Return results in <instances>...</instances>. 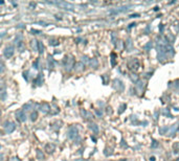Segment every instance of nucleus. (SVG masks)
<instances>
[{"instance_id":"33","label":"nucleus","mask_w":179,"mask_h":161,"mask_svg":"<svg viewBox=\"0 0 179 161\" xmlns=\"http://www.w3.org/2000/svg\"><path fill=\"white\" fill-rule=\"evenodd\" d=\"M5 91V85L3 83H0V93H4Z\"/></svg>"},{"instance_id":"9","label":"nucleus","mask_w":179,"mask_h":161,"mask_svg":"<svg viewBox=\"0 0 179 161\" xmlns=\"http://www.w3.org/2000/svg\"><path fill=\"white\" fill-rule=\"evenodd\" d=\"M62 124H63V122L61 121V120H55V121H53L50 123V129L54 130V131H58L61 129Z\"/></svg>"},{"instance_id":"24","label":"nucleus","mask_w":179,"mask_h":161,"mask_svg":"<svg viewBox=\"0 0 179 161\" xmlns=\"http://www.w3.org/2000/svg\"><path fill=\"white\" fill-rule=\"evenodd\" d=\"M59 40L58 39H50L49 40V45H52V46H57L59 45Z\"/></svg>"},{"instance_id":"51","label":"nucleus","mask_w":179,"mask_h":161,"mask_svg":"<svg viewBox=\"0 0 179 161\" xmlns=\"http://www.w3.org/2000/svg\"><path fill=\"white\" fill-rule=\"evenodd\" d=\"M0 150H1V145H0Z\"/></svg>"},{"instance_id":"18","label":"nucleus","mask_w":179,"mask_h":161,"mask_svg":"<svg viewBox=\"0 0 179 161\" xmlns=\"http://www.w3.org/2000/svg\"><path fill=\"white\" fill-rule=\"evenodd\" d=\"M59 112H60V109H59L56 105H52V106H50V112H49V113L52 114V115H56V114L59 113Z\"/></svg>"},{"instance_id":"49","label":"nucleus","mask_w":179,"mask_h":161,"mask_svg":"<svg viewBox=\"0 0 179 161\" xmlns=\"http://www.w3.org/2000/svg\"><path fill=\"white\" fill-rule=\"evenodd\" d=\"M155 159H156L155 157H151V158H150V161H155Z\"/></svg>"},{"instance_id":"41","label":"nucleus","mask_w":179,"mask_h":161,"mask_svg":"<svg viewBox=\"0 0 179 161\" xmlns=\"http://www.w3.org/2000/svg\"><path fill=\"white\" fill-rule=\"evenodd\" d=\"M4 71V68H3V64H0V73H2Z\"/></svg>"},{"instance_id":"13","label":"nucleus","mask_w":179,"mask_h":161,"mask_svg":"<svg viewBox=\"0 0 179 161\" xmlns=\"http://www.w3.org/2000/svg\"><path fill=\"white\" fill-rule=\"evenodd\" d=\"M56 150V145L54 143H47L45 145V151H46L47 153H54V151Z\"/></svg>"},{"instance_id":"15","label":"nucleus","mask_w":179,"mask_h":161,"mask_svg":"<svg viewBox=\"0 0 179 161\" xmlns=\"http://www.w3.org/2000/svg\"><path fill=\"white\" fill-rule=\"evenodd\" d=\"M88 65H89L91 68H98V66H99V62H98V60H96V59H90Z\"/></svg>"},{"instance_id":"47","label":"nucleus","mask_w":179,"mask_h":161,"mask_svg":"<svg viewBox=\"0 0 179 161\" xmlns=\"http://www.w3.org/2000/svg\"><path fill=\"white\" fill-rule=\"evenodd\" d=\"M135 25V23H131V24H129V28H131V27H133Z\"/></svg>"},{"instance_id":"12","label":"nucleus","mask_w":179,"mask_h":161,"mask_svg":"<svg viewBox=\"0 0 179 161\" xmlns=\"http://www.w3.org/2000/svg\"><path fill=\"white\" fill-rule=\"evenodd\" d=\"M178 128H179V123H175V124H173L172 127H171L170 129H169V132H168V134H169V135H172V136H173V135H174V134H175V133L177 132Z\"/></svg>"},{"instance_id":"29","label":"nucleus","mask_w":179,"mask_h":161,"mask_svg":"<svg viewBox=\"0 0 179 161\" xmlns=\"http://www.w3.org/2000/svg\"><path fill=\"white\" fill-rule=\"evenodd\" d=\"M37 117H38V113L36 111H34L32 114H30V120H32V121H36V120H37Z\"/></svg>"},{"instance_id":"43","label":"nucleus","mask_w":179,"mask_h":161,"mask_svg":"<svg viewBox=\"0 0 179 161\" xmlns=\"http://www.w3.org/2000/svg\"><path fill=\"white\" fill-rule=\"evenodd\" d=\"M95 112H96V114H98V116H102V111H100V110H95Z\"/></svg>"},{"instance_id":"37","label":"nucleus","mask_w":179,"mask_h":161,"mask_svg":"<svg viewBox=\"0 0 179 161\" xmlns=\"http://www.w3.org/2000/svg\"><path fill=\"white\" fill-rule=\"evenodd\" d=\"M157 147H158V142L156 141V140H153V143H152V149L157 148Z\"/></svg>"},{"instance_id":"4","label":"nucleus","mask_w":179,"mask_h":161,"mask_svg":"<svg viewBox=\"0 0 179 161\" xmlns=\"http://www.w3.org/2000/svg\"><path fill=\"white\" fill-rule=\"evenodd\" d=\"M79 137V131L76 129V127L72 125V127H70L67 131V138L68 139H75Z\"/></svg>"},{"instance_id":"44","label":"nucleus","mask_w":179,"mask_h":161,"mask_svg":"<svg viewBox=\"0 0 179 161\" xmlns=\"http://www.w3.org/2000/svg\"><path fill=\"white\" fill-rule=\"evenodd\" d=\"M32 33H33V34L35 33V35H38V34H40V32H39V31H36V29H32Z\"/></svg>"},{"instance_id":"40","label":"nucleus","mask_w":179,"mask_h":161,"mask_svg":"<svg viewBox=\"0 0 179 161\" xmlns=\"http://www.w3.org/2000/svg\"><path fill=\"white\" fill-rule=\"evenodd\" d=\"M136 17H139V14H133V15H130V18H136Z\"/></svg>"},{"instance_id":"28","label":"nucleus","mask_w":179,"mask_h":161,"mask_svg":"<svg viewBox=\"0 0 179 161\" xmlns=\"http://www.w3.org/2000/svg\"><path fill=\"white\" fill-rule=\"evenodd\" d=\"M32 47H33V49L35 50V51H37L38 50V41L37 40H33L32 41Z\"/></svg>"},{"instance_id":"50","label":"nucleus","mask_w":179,"mask_h":161,"mask_svg":"<svg viewBox=\"0 0 179 161\" xmlns=\"http://www.w3.org/2000/svg\"><path fill=\"white\" fill-rule=\"evenodd\" d=\"M0 115H1V110H0Z\"/></svg>"},{"instance_id":"46","label":"nucleus","mask_w":179,"mask_h":161,"mask_svg":"<svg viewBox=\"0 0 179 161\" xmlns=\"http://www.w3.org/2000/svg\"><path fill=\"white\" fill-rule=\"evenodd\" d=\"M154 116H155V117H154V118H155V119H156V120H157V118H158V117H157V116H158V111H156V113H155V114H154Z\"/></svg>"},{"instance_id":"36","label":"nucleus","mask_w":179,"mask_h":161,"mask_svg":"<svg viewBox=\"0 0 179 161\" xmlns=\"http://www.w3.org/2000/svg\"><path fill=\"white\" fill-rule=\"evenodd\" d=\"M112 42L114 44H116V35L115 33H112Z\"/></svg>"},{"instance_id":"20","label":"nucleus","mask_w":179,"mask_h":161,"mask_svg":"<svg viewBox=\"0 0 179 161\" xmlns=\"http://www.w3.org/2000/svg\"><path fill=\"white\" fill-rule=\"evenodd\" d=\"M36 155H37V159L38 160H43L44 159V154H43V152L41 150H37Z\"/></svg>"},{"instance_id":"45","label":"nucleus","mask_w":179,"mask_h":161,"mask_svg":"<svg viewBox=\"0 0 179 161\" xmlns=\"http://www.w3.org/2000/svg\"><path fill=\"white\" fill-rule=\"evenodd\" d=\"M165 28V26H162V24H160V26H159V29H160V33H162V29Z\"/></svg>"},{"instance_id":"7","label":"nucleus","mask_w":179,"mask_h":161,"mask_svg":"<svg viewBox=\"0 0 179 161\" xmlns=\"http://www.w3.org/2000/svg\"><path fill=\"white\" fill-rule=\"evenodd\" d=\"M16 118H17L18 121L24 122L25 120H26V114H25V112L23 110H19V111L16 112Z\"/></svg>"},{"instance_id":"5","label":"nucleus","mask_w":179,"mask_h":161,"mask_svg":"<svg viewBox=\"0 0 179 161\" xmlns=\"http://www.w3.org/2000/svg\"><path fill=\"white\" fill-rule=\"evenodd\" d=\"M3 128H4V132H5L6 134H11L12 132L15 131V129H16V124H15L14 122H12V121H6L5 123H4Z\"/></svg>"},{"instance_id":"26","label":"nucleus","mask_w":179,"mask_h":161,"mask_svg":"<svg viewBox=\"0 0 179 161\" xmlns=\"http://www.w3.org/2000/svg\"><path fill=\"white\" fill-rule=\"evenodd\" d=\"M38 51L40 53H43L44 52V45L42 42H38Z\"/></svg>"},{"instance_id":"22","label":"nucleus","mask_w":179,"mask_h":161,"mask_svg":"<svg viewBox=\"0 0 179 161\" xmlns=\"http://www.w3.org/2000/svg\"><path fill=\"white\" fill-rule=\"evenodd\" d=\"M111 65H112L113 67L116 65V54H115L114 52L111 53Z\"/></svg>"},{"instance_id":"16","label":"nucleus","mask_w":179,"mask_h":161,"mask_svg":"<svg viewBox=\"0 0 179 161\" xmlns=\"http://www.w3.org/2000/svg\"><path fill=\"white\" fill-rule=\"evenodd\" d=\"M144 88H145V84L141 82V80H138L136 83V90L137 92H142L144 91Z\"/></svg>"},{"instance_id":"6","label":"nucleus","mask_w":179,"mask_h":161,"mask_svg":"<svg viewBox=\"0 0 179 161\" xmlns=\"http://www.w3.org/2000/svg\"><path fill=\"white\" fill-rule=\"evenodd\" d=\"M14 52H15V48H14V46H12V45L6 46L5 48H4V51H3L4 57H5V58H11V57H13Z\"/></svg>"},{"instance_id":"11","label":"nucleus","mask_w":179,"mask_h":161,"mask_svg":"<svg viewBox=\"0 0 179 161\" xmlns=\"http://www.w3.org/2000/svg\"><path fill=\"white\" fill-rule=\"evenodd\" d=\"M81 114H82V116H83V118H85V119H87V120H89V119H92V118H93V115L91 114L90 112L86 111V110H83V109H82V110H81Z\"/></svg>"},{"instance_id":"2","label":"nucleus","mask_w":179,"mask_h":161,"mask_svg":"<svg viewBox=\"0 0 179 161\" xmlns=\"http://www.w3.org/2000/svg\"><path fill=\"white\" fill-rule=\"evenodd\" d=\"M63 64H64L65 69L67 70V71H70L74 66V60L72 57H65L63 60Z\"/></svg>"},{"instance_id":"17","label":"nucleus","mask_w":179,"mask_h":161,"mask_svg":"<svg viewBox=\"0 0 179 161\" xmlns=\"http://www.w3.org/2000/svg\"><path fill=\"white\" fill-rule=\"evenodd\" d=\"M133 48H134V45H133L132 40H131V39H128L127 42H126V49L128 50V51H131Z\"/></svg>"},{"instance_id":"34","label":"nucleus","mask_w":179,"mask_h":161,"mask_svg":"<svg viewBox=\"0 0 179 161\" xmlns=\"http://www.w3.org/2000/svg\"><path fill=\"white\" fill-rule=\"evenodd\" d=\"M126 107H127V106H126V104H122V105L120 106V107H119V113L120 114V113H122V112H124V111H125V109H126Z\"/></svg>"},{"instance_id":"14","label":"nucleus","mask_w":179,"mask_h":161,"mask_svg":"<svg viewBox=\"0 0 179 161\" xmlns=\"http://www.w3.org/2000/svg\"><path fill=\"white\" fill-rule=\"evenodd\" d=\"M84 67H85V65L82 63V62L75 63V64H74V66H73V68L75 69V71H83V70H84Z\"/></svg>"},{"instance_id":"35","label":"nucleus","mask_w":179,"mask_h":161,"mask_svg":"<svg viewBox=\"0 0 179 161\" xmlns=\"http://www.w3.org/2000/svg\"><path fill=\"white\" fill-rule=\"evenodd\" d=\"M33 66H34L35 69H38V68H39V60H36V61L34 62V64H33Z\"/></svg>"},{"instance_id":"38","label":"nucleus","mask_w":179,"mask_h":161,"mask_svg":"<svg viewBox=\"0 0 179 161\" xmlns=\"http://www.w3.org/2000/svg\"><path fill=\"white\" fill-rule=\"evenodd\" d=\"M9 161H20V159L18 157H12L11 159H9Z\"/></svg>"},{"instance_id":"10","label":"nucleus","mask_w":179,"mask_h":161,"mask_svg":"<svg viewBox=\"0 0 179 161\" xmlns=\"http://www.w3.org/2000/svg\"><path fill=\"white\" fill-rule=\"evenodd\" d=\"M43 82H44L43 74H42V73H39V74L37 75V78L34 80V85H35V86H42Z\"/></svg>"},{"instance_id":"27","label":"nucleus","mask_w":179,"mask_h":161,"mask_svg":"<svg viewBox=\"0 0 179 161\" xmlns=\"http://www.w3.org/2000/svg\"><path fill=\"white\" fill-rule=\"evenodd\" d=\"M169 129H170V127H163V128H160V129H159V133H160L161 135H163V134H168Z\"/></svg>"},{"instance_id":"21","label":"nucleus","mask_w":179,"mask_h":161,"mask_svg":"<svg viewBox=\"0 0 179 161\" xmlns=\"http://www.w3.org/2000/svg\"><path fill=\"white\" fill-rule=\"evenodd\" d=\"M89 128H90V130H92V132H93V133H95V134H98V133H99V127H98V124L92 123V124H90V125H89Z\"/></svg>"},{"instance_id":"48","label":"nucleus","mask_w":179,"mask_h":161,"mask_svg":"<svg viewBox=\"0 0 179 161\" xmlns=\"http://www.w3.org/2000/svg\"><path fill=\"white\" fill-rule=\"evenodd\" d=\"M121 142H122V143H121V144H122V147H125V148H127V144L125 143V141H124V140H122V141H121Z\"/></svg>"},{"instance_id":"3","label":"nucleus","mask_w":179,"mask_h":161,"mask_svg":"<svg viewBox=\"0 0 179 161\" xmlns=\"http://www.w3.org/2000/svg\"><path fill=\"white\" fill-rule=\"evenodd\" d=\"M112 87H113V89L116 90L117 92H122V91L125 90V85H124V83H122L121 80H119V79L113 80V84H112Z\"/></svg>"},{"instance_id":"42","label":"nucleus","mask_w":179,"mask_h":161,"mask_svg":"<svg viewBox=\"0 0 179 161\" xmlns=\"http://www.w3.org/2000/svg\"><path fill=\"white\" fill-rule=\"evenodd\" d=\"M151 75H152L151 72H150V73H146V74H145V78H146V79H150V78H151Z\"/></svg>"},{"instance_id":"19","label":"nucleus","mask_w":179,"mask_h":161,"mask_svg":"<svg viewBox=\"0 0 179 161\" xmlns=\"http://www.w3.org/2000/svg\"><path fill=\"white\" fill-rule=\"evenodd\" d=\"M16 45H17V48H18V50H19L20 52H23L24 50H25V44L23 43V41L18 42Z\"/></svg>"},{"instance_id":"39","label":"nucleus","mask_w":179,"mask_h":161,"mask_svg":"<svg viewBox=\"0 0 179 161\" xmlns=\"http://www.w3.org/2000/svg\"><path fill=\"white\" fill-rule=\"evenodd\" d=\"M174 148H175L176 152H179V143H176L175 145H174Z\"/></svg>"},{"instance_id":"1","label":"nucleus","mask_w":179,"mask_h":161,"mask_svg":"<svg viewBox=\"0 0 179 161\" xmlns=\"http://www.w3.org/2000/svg\"><path fill=\"white\" fill-rule=\"evenodd\" d=\"M128 66H129V69L133 72H136L138 71V69L140 67V63L138 61V59L136 58H133L132 60H130L129 63H128Z\"/></svg>"},{"instance_id":"30","label":"nucleus","mask_w":179,"mask_h":161,"mask_svg":"<svg viewBox=\"0 0 179 161\" xmlns=\"http://www.w3.org/2000/svg\"><path fill=\"white\" fill-rule=\"evenodd\" d=\"M162 114H163V116L172 117V115H171V113H170V110H169V109H163V111H162Z\"/></svg>"},{"instance_id":"23","label":"nucleus","mask_w":179,"mask_h":161,"mask_svg":"<svg viewBox=\"0 0 179 161\" xmlns=\"http://www.w3.org/2000/svg\"><path fill=\"white\" fill-rule=\"evenodd\" d=\"M34 107V104L33 103H27V104H25L23 106V111H26V110H30V109H33Z\"/></svg>"},{"instance_id":"32","label":"nucleus","mask_w":179,"mask_h":161,"mask_svg":"<svg viewBox=\"0 0 179 161\" xmlns=\"http://www.w3.org/2000/svg\"><path fill=\"white\" fill-rule=\"evenodd\" d=\"M152 47H153V43L152 42H148L146 44V46H145V49L147 50V51H150V50L152 49Z\"/></svg>"},{"instance_id":"52","label":"nucleus","mask_w":179,"mask_h":161,"mask_svg":"<svg viewBox=\"0 0 179 161\" xmlns=\"http://www.w3.org/2000/svg\"><path fill=\"white\" fill-rule=\"evenodd\" d=\"M176 161H179V159H178V160H176Z\"/></svg>"},{"instance_id":"8","label":"nucleus","mask_w":179,"mask_h":161,"mask_svg":"<svg viewBox=\"0 0 179 161\" xmlns=\"http://www.w3.org/2000/svg\"><path fill=\"white\" fill-rule=\"evenodd\" d=\"M39 110L43 114H47L50 112V106L47 103H42V104L39 105Z\"/></svg>"},{"instance_id":"25","label":"nucleus","mask_w":179,"mask_h":161,"mask_svg":"<svg viewBox=\"0 0 179 161\" xmlns=\"http://www.w3.org/2000/svg\"><path fill=\"white\" fill-rule=\"evenodd\" d=\"M130 79H131V80H132L133 83H137V82L139 80H138V75L135 74V73L131 74V75H130Z\"/></svg>"},{"instance_id":"31","label":"nucleus","mask_w":179,"mask_h":161,"mask_svg":"<svg viewBox=\"0 0 179 161\" xmlns=\"http://www.w3.org/2000/svg\"><path fill=\"white\" fill-rule=\"evenodd\" d=\"M102 79H103V83L105 85H107L109 83V77L107 74H104V75H102Z\"/></svg>"}]
</instances>
